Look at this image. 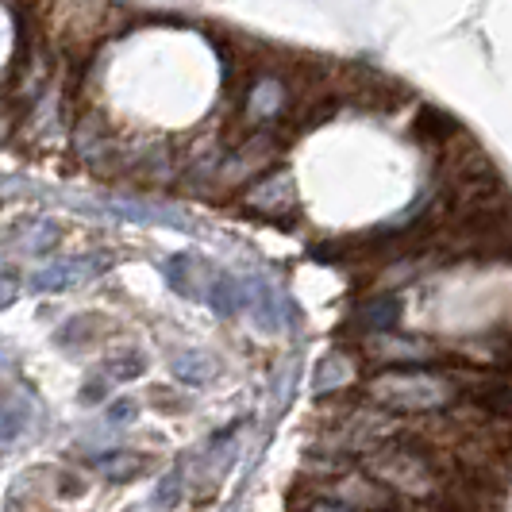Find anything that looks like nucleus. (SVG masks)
Masks as SVG:
<instances>
[{"label": "nucleus", "mask_w": 512, "mask_h": 512, "mask_svg": "<svg viewBox=\"0 0 512 512\" xmlns=\"http://www.w3.org/2000/svg\"><path fill=\"white\" fill-rule=\"evenodd\" d=\"M370 401L378 409L389 412H443L451 409L462 397L459 374L455 370H424V366H409V370H382L366 385Z\"/></svg>", "instance_id": "obj_1"}, {"label": "nucleus", "mask_w": 512, "mask_h": 512, "mask_svg": "<svg viewBox=\"0 0 512 512\" xmlns=\"http://www.w3.org/2000/svg\"><path fill=\"white\" fill-rule=\"evenodd\" d=\"M366 474L378 486H385L389 493H401V497H436L443 489V470H439L436 455L412 439L378 443L366 459Z\"/></svg>", "instance_id": "obj_2"}, {"label": "nucleus", "mask_w": 512, "mask_h": 512, "mask_svg": "<svg viewBox=\"0 0 512 512\" xmlns=\"http://www.w3.org/2000/svg\"><path fill=\"white\" fill-rule=\"evenodd\" d=\"M247 308H251V316H255L258 328H266V332L289 328V324L297 320L293 297H289V293H282L274 282H266V278L247 282Z\"/></svg>", "instance_id": "obj_3"}, {"label": "nucleus", "mask_w": 512, "mask_h": 512, "mask_svg": "<svg viewBox=\"0 0 512 512\" xmlns=\"http://www.w3.org/2000/svg\"><path fill=\"white\" fill-rule=\"evenodd\" d=\"M459 389L478 412H486L493 420H512V378L497 374V370L493 374H474V378L459 374Z\"/></svg>", "instance_id": "obj_4"}, {"label": "nucleus", "mask_w": 512, "mask_h": 512, "mask_svg": "<svg viewBox=\"0 0 512 512\" xmlns=\"http://www.w3.org/2000/svg\"><path fill=\"white\" fill-rule=\"evenodd\" d=\"M101 270H104V258H58V262L43 266L31 278V289L35 293H62V289H74V285L97 278Z\"/></svg>", "instance_id": "obj_5"}, {"label": "nucleus", "mask_w": 512, "mask_h": 512, "mask_svg": "<svg viewBox=\"0 0 512 512\" xmlns=\"http://www.w3.org/2000/svg\"><path fill=\"white\" fill-rule=\"evenodd\" d=\"M366 351H370L378 362H385V366H393V362L424 366V362H432L439 355L436 347H432V343H424L420 335H393V332L370 335V339H366Z\"/></svg>", "instance_id": "obj_6"}, {"label": "nucleus", "mask_w": 512, "mask_h": 512, "mask_svg": "<svg viewBox=\"0 0 512 512\" xmlns=\"http://www.w3.org/2000/svg\"><path fill=\"white\" fill-rule=\"evenodd\" d=\"M162 270H166V282H170L174 293L189 297V301H205L208 285H212V274H205V266H201L197 258L174 255V258H166Z\"/></svg>", "instance_id": "obj_7"}, {"label": "nucleus", "mask_w": 512, "mask_h": 512, "mask_svg": "<svg viewBox=\"0 0 512 512\" xmlns=\"http://www.w3.org/2000/svg\"><path fill=\"white\" fill-rule=\"evenodd\" d=\"M335 501L347 509H382V505H389V489L378 486L370 474H347L335 486Z\"/></svg>", "instance_id": "obj_8"}, {"label": "nucleus", "mask_w": 512, "mask_h": 512, "mask_svg": "<svg viewBox=\"0 0 512 512\" xmlns=\"http://www.w3.org/2000/svg\"><path fill=\"white\" fill-rule=\"evenodd\" d=\"M247 205L258 212H285L293 208V178L289 174H270V178L255 181L247 189Z\"/></svg>", "instance_id": "obj_9"}, {"label": "nucleus", "mask_w": 512, "mask_h": 512, "mask_svg": "<svg viewBox=\"0 0 512 512\" xmlns=\"http://www.w3.org/2000/svg\"><path fill=\"white\" fill-rule=\"evenodd\" d=\"M397 320H401V301L397 297H374V301L359 305V312H355V328L362 332V339L393 332Z\"/></svg>", "instance_id": "obj_10"}, {"label": "nucleus", "mask_w": 512, "mask_h": 512, "mask_svg": "<svg viewBox=\"0 0 512 512\" xmlns=\"http://www.w3.org/2000/svg\"><path fill=\"white\" fill-rule=\"evenodd\" d=\"M351 378H355V362H351V355L332 351V355H324L320 366H316L312 389H316V397H332V393H339V389H347Z\"/></svg>", "instance_id": "obj_11"}, {"label": "nucleus", "mask_w": 512, "mask_h": 512, "mask_svg": "<svg viewBox=\"0 0 512 512\" xmlns=\"http://www.w3.org/2000/svg\"><path fill=\"white\" fill-rule=\"evenodd\" d=\"M282 108H285L282 81H278V77L255 81V89H251V97H247V120H251V124H266V120H274Z\"/></svg>", "instance_id": "obj_12"}, {"label": "nucleus", "mask_w": 512, "mask_h": 512, "mask_svg": "<svg viewBox=\"0 0 512 512\" xmlns=\"http://www.w3.org/2000/svg\"><path fill=\"white\" fill-rule=\"evenodd\" d=\"M205 301L220 316H235L239 308H247V282L231 278V274H212V285H208Z\"/></svg>", "instance_id": "obj_13"}, {"label": "nucleus", "mask_w": 512, "mask_h": 512, "mask_svg": "<svg viewBox=\"0 0 512 512\" xmlns=\"http://www.w3.org/2000/svg\"><path fill=\"white\" fill-rule=\"evenodd\" d=\"M170 370H174V378L185 385H208L216 378V359L205 355V351H178V355L170 359Z\"/></svg>", "instance_id": "obj_14"}, {"label": "nucleus", "mask_w": 512, "mask_h": 512, "mask_svg": "<svg viewBox=\"0 0 512 512\" xmlns=\"http://www.w3.org/2000/svg\"><path fill=\"white\" fill-rule=\"evenodd\" d=\"M58 243V228L47 224V220H31L24 231H20V247L24 251H51Z\"/></svg>", "instance_id": "obj_15"}, {"label": "nucleus", "mask_w": 512, "mask_h": 512, "mask_svg": "<svg viewBox=\"0 0 512 512\" xmlns=\"http://www.w3.org/2000/svg\"><path fill=\"white\" fill-rule=\"evenodd\" d=\"M27 424V405L20 397H0V439H12Z\"/></svg>", "instance_id": "obj_16"}, {"label": "nucleus", "mask_w": 512, "mask_h": 512, "mask_svg": "<svg viewBox=\"0 0 512 512\" xmlns=\"http://www.w3.org/2000/svg\"><path fill=\"white\" fill-rule=\"evenodd\" d=\"M139 374H143V355L139 351H124V355L108 362V378H116V382H131Z\"/></svg>", "instance_id": "obj_17"}, {"label": "nucleus", "mask_w": 512, "mask_h": 512, "mask_svg": "<svg viewBox=\"0 0 512 512\" xmlns=\"http://www.w3.org/2000/svg\"><path fill=\"white\" fill-rule=\"evenodd\" d=\"M416 131H420V135H432V139H443V135L455 131V124H451V116H443L436 108H424L420 120H416Z\"/></svg>", "instance_id": "obj_18"}, {"label": "nucleus", "mask_w": 512, "mask_h": 512, "mask_svg": "<svg viewBox=\"0 0 512 512\" xmlns=\"http://www.w3.org/2000/svg\"><path fill=\"white\" fill-rule=\"evenodd\" d=\"M101 470L108 478H131L143 470V459L139 455H108V459H101Z\"/></svg>", "instance_id": "obj_19"}, {"label": "nucleus", "mask_w": 512, "mask_h": 512, "mask_svg": "<svg viewBox=\"0 0 512 512\" xmlns=\"http://www.w3.org/2000/svg\"><path fill=\"white\" fill-rule=\"evenodd\" d=\"M77 332H93V320H89V316H74V320H66V324L58 328V343H62V347H81V343H85V335H77Z\"/></svg>", "instance_id": "obj_20"}, {"label": "nucleus", "mask_w": 512, "mask_h": 512, "mask_svg": "<svg viewBox=\"0 0 512 512\" xmlns=\"http://www.w3.org/2000/svg\"><path fill=\"white\" fill-rule=\"evenodd\" d=\"M16 297H20V282H16V278H12V274L0 266V312L12 305Z\"/></svg>", "instance_id": "obj_21"}, {"label": "nucleus", "mask_w": 512, "mask_h": 512, "mask_svg": "<svg viewBox=\"0 0 512 512\" xmlns=\"http://www.w3.org/2000/svg\"><path fill=\"white\" fill-rule=\"evenodd\" d=\"M305 512H355V509H347V505H339L335 497H320V501H312Z\"/></svg>", "instance_id": "obj_22"}, {"label": "nucleus", "mask_w": 512, "mask_h": 512, "mask_svg": "<svg viewBox=\"0 0 512 512\" xmlns=\"http://www.w3.org/2000/svg\"><path fill=\"white\" fill-rule=\"evenodd\" d=\"M108 416L120 424V420H135V401H116L112 409H108Z\"/></svg>", "instance_id": "obj_23"}, {"label": "nucleus", "mask_w": 512, "mask_h": 512, "mask_svg": "<svg viewBox=\"0 0 512 512\" xmlns=\"http://www.w3.org/2000/svg\"><path fill=\"white\" fill-rule=\"evenodd\" d=\"M4 366H12V355H8V347L0 343V370H4Z\"/></svg>", "instance_id": "obj_24"}, {"label": "nucleus", "mask_w": 512, "mask_h": 512, "mask_svg": "<svg viewBox=\"0 0 512 512\" xmlns=\"http://www.w3.org/2000/svg\"><path fill=\"white\" fill-rule=\"evenodd\" d=\"M0 135H4V124H0Z\"/></svg>", "instance_id": "obj_25"}]
</instances>
